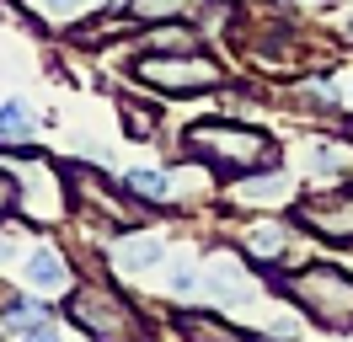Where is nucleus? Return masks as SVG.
Wrapping results in <instances>:
<instances>
[{"instance_id": "39448f33", "label": "nucleus", "mask_w": 353, "mask_h": 342, "mask_svg": "<svg viewBox=\"0 0 353 342\" xmlns=\"http://www.w3.org/2000/svg\"><path fill=\"white\" fill-rule=\"evenodd\" d=\"M300 219H305L316 235L353 241V188H348V192H321V198H305V203H300Z\"/></svg>"}, {"instance_id": "20e7f679", "label": "nucleus", "mask_w": 353, "mask_h": 342, "mask_svg": "<svg viewBox=\"0 0 353 342\" xmlns=\"http://www.w3.org/2000/svg\"><path fill=\"white\" fill-rule=\"evenodd\" d=\"M134 75L161 91H203V86H220V64L203 54H172V59H139Z\"/></svg>"}, {"instance_id": "1a4fd4ad", "label": "nucleus", "mask_w": 353, "mask_h": 342, "mask_svg": "<svg viewBox=\"0 0 353 342\" xmlns=\"http://www.w3.org/2000/svg\"><path fill=\"white\" fill-rule=\"evenodd\" d=\"M32 128H38V118H32V107L27 102H0V145L6 150H17V145H27L32 139Z\"/></svg>"}, {"instance_id": "f3484780", "label": "nucleus", "mask_w": 353, "mask_h": 342, "mask_svg": "<svg viewBox=\"0 0 353 342\" xmlns=\"http://www.w3.org/2000/svg\"><path fill=\"white\" fill-rule=\"evenodd\" d=\"M22 342H59V326L54 321H38V326H27Z\"/></svg>"}, {"instance_id": "2eb2a0df", "label": "nucleus", "mask_w": 353, "mask_h": 342, "mask_svg": "<svg viewBox=\"0 0 353 342\" xmlns=\"http://www.w3.org/2000/svg\"><path fill=\"white\" fill-rule=\"evenodd\" d=\"M343 161H348V155H343V150H332V145H316V150H310V166H316V171H343Z\"/></svg>"}, {"instance_id": "0eeeda50", "label": "nucleus", "mask_w": 353, "mask_h": 342, "mask_svg": "<svg viewBox=\"0 0 353 342\" xmlns=\"http://www.w3.org/2000/svg\"><path fill=\"white\" fill-rule=\"evenodd\" d=\"M161 256H166L161 235H123V241L112 246V268H118V273H150Z\"/></svg>"}, {"instance_id": "f257e3e1", "label": "nucleus", "mask_w": 353, "mask_h": 342, "mask_svg": "<svg viewBox=\"0 0 353 342\" xmlns=\"http://www.w3.org/2000/svg\"><path fill=\"white\" fill-rule=\"evenodd\" d=\"M188 150H193L199 161H209L214 171H257V166H268V161L279 155L268 134H257V128H236V123H199V128H188Z\"/></svg>"}, {"instance_id": "f03ea898", "label": "nucleus", "mask_w": 353, "mask_h": 342, "mask_svg": "<svg viewBox=\"0 0 353 342\" xmlns=\"http://www.w3.org/2000/svg\"><path fill=\"white\" fill-rule=\"evenodd\" d=\"M284 289L332 332H353V278L343 268H305L300 278H284Z\"/></svg>"}, {"instance_id": "4468645a", "label": "nucleus", "mask_w": 353, "mask_h": 342, "mask_svg": "<svg viewBox=\"0 0 353 342\" xmlns=\"http://www.w3.org/2000/svg\"><path fill=\"white\" fill-rule=\"evenodd\" d=\"M284 241H289L284 225H257L246 246H252V256H279V252H284Z\"/></svg>"}, {"instance_id": "9d476101", "label": "nucleus", "mask_w": 353, "mask_h": 342, "mask_svg": "<svg viewBox=\"0 0 353 342\" xmlns=\"http://www.w3.org/2000/svg\"><path fill=\"white\" fill-rule=\"evenodd\" d=\"M123 192L139 198V203H166V198H172V182H166L161 171H129V177H123Z\"/></svg>"}, {"instance_id": "7ed1b4c3", "label": "nucleus", "mask_w": 353, "mask_h": 342, "mask_svg": "<svg viewBox=\"0 0 353 342\" xmlns=\"http://www.w3.org/2000/svg\"><path fill=\"white\" fill-rule=\"evenodd\" d=\"M70 321H75L86 337H97V342H139V337H145L139 316H134L123 299H112L108 289H97V283L75 289V299H70Z\"/></svg>"}, {"instance_id": "aec40b11", "label": "nucleus", "mask_w": 353, "mask_h": 342, "mask_svg": "<svg viewBox=\"0 0 353 342\" xmlns=\"http://www.w3.org/2000/svg\"><path fill=\"white\" fill-rule=\"evenodd\" d=\"M11 252H17V246H11V235L0 230V268H6V262H11Z\"/></svg>"}, {"instance_id": "9b49d317", "label": "nucleus", "mask_w": 353, "mask_h": 342, "mask_svg": "<svg viewBox=\"0 0 353 342\" xmlns=\"http://www.w3.org/2000/svg\"><path fill=\"white\" fill-rule=\"evenodd\" d=\"M38 321H48V310L38 299H6V305H0V332H27V326H38Z\"/></svg>"}, {"instance_id": "dca6fc26", "label": "nucleus", "mask_w": 353, "mask_h": 342, "mask_svg": "<svg viewBox=\"0 0 353 342\" xmlns=\"http://www.w3.org/2000/svg\"><path fill=\"white\" fill-rule=\"evenodd\" d=\"M17 198H22V192H17V177H11V171H0V219L17 209Z\"/></svg>"}, {"instance_id": "6e6552de", "label": "nucleus", "mask_w": 353, "mask_h": 342, "mask_svg": "<svg viewBox=\"0 0 353 342\" xmlns=\"http://www.w3.org/2000/svg\"><path fill=\"white\" fill-rule=\"evenodd\" d=\"M27 283H32L38 294H59V289H70L65 256L54 252V246H32V256H27Z\"/></svg>"}, {"instance_id": "ddd939ff", "label": "nucleus", "mask_w": 353, "mask_h": 342, "mask_svg": "<svg viewBox=\"0 0 353 342\" xmlns=\"http://www.w3.org/2000/svg\"><path fill=\"white\" fill-rule=\"evenodd\" d=\"M182 332L193 342H241L230 326H220V321H203V316H182Z\"/></svg>"}, {"instance_id": "a211bd4d", "label": "nucleus", "mask_w": 353, "mask_h": 342, "mask_svg": "<svg viewBox=\"0 0 353 342\" xmlns=\"http://www.w3.org/2000/svg\"><path fill=\"white\" fill-rule=\"evenodd\" d=\"M193 289H199V273H193V268H176L172 273V294H193Z\"/></svg>"}, {"instance_id": "6ab92c4d", "label": "nucleus", "mask_w": 353, "mask_h": 342, "mask_svg": "<svg viewBox=\"0 0 353 342\" xmlns=\"http://www.w3.org/2000/svg\"><path fill=\"white\" fill-rule=\"evenodd\" d=\"M48 11H81V6H86V0H43Z\"/></svg>"}, {"instance_id": "f8f14e48", "label": "nucleus", "mask_w": 353, "mask_h": 342, "mask_svg": "<svg viewBox=\"0 0 353 342\" xmlns=\"http://www.w3.org/2000/svg\"><path fill=\"white\" fill-rule=\"evenodd\" d=\"M193 6H203V0H134V17H145V21H161V17H193Z\"/></svg>"}, {"instance_id": "423d86ee", "label": "nucleus", "mask_w": 353, "mask_h": 342, "mask_svg": "<svg viewBox=\"0 0 353 342\" xmlns=\"http://www.w3.org/2000/svg\"><path fill=\"white\" fill-rule=\"evenodd\" d=\"M203 283H209V294L220 299V305H236V299L252 294V278H246V268L236 256H214L209 273H203Z\"/></svg>"}]
</instances>
